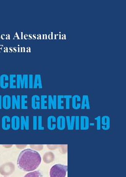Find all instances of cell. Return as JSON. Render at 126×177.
Segmentation results:
<instances>
[{
    "label": "cell",
    "mask_w": 126,
    "mask_h": 177,
    "mask_svg": "<svg viewBox=\"0 0 126 177\" xmlns=\"http://www.w3.org/2000/svg\"><path fill=\"white\" fill-rule=\"evenodd\" d=\"M41 162L40 154L32 149H26L21 152L17 160L19 168L27 172H30L38 168Z\"/></svg>",
    "instance_id": "cell-1"
},
{
    "label": "cell",
    "mask_w": 126,
    "mask_h": 177,
    "mask_svg": "<svg viewBox=\"0 0 126 177\" xmlns=\"http://www.w3.org/2000/svg\"><path fill=\"white\" fill-rule=\"evenodd\" d=\"M67 171V165L57 164L50 169V177H65Z\"/></svg>",
    "instance_id": "cell-2"
},
{
    "label": "cell",
    "mask_w": 126,
    "mask_h": 177,
    "mask_svg": "<svg viewBox=\"0 0 126 177\" xmlns=\"http://www.w3.org/2000/svg\"><path fill=\"white\" fill-rule=\"evenodd\" d=\"M16 79L17 88L27 89L28 88V75L24 74L22 76L21 74H18Z\"/></svg>",
    "instance_id": "cell-3"
},
{
    "label": "cell",
    "mask_w": 126,
    "mask_h": 177,
    "mask_svg": "<svg viewBox=\"0 0 126 177\" xmlns=\"http://www.w3.org/2000/svg\"><path fill=\"white\" fill-rule=\"evenodd\" d=\"M15 170V166L12 162H6L0 167V173L3 176H9Z\"/></svg>",
    "instance_id": "cell-4"
},
{
    "label": "cell",
    "mask_w": 126,
    "mask_h": 177,
    "mask_svg": "<svg viewBox=\"0 0 126 177\" xmlns=\"http://www.w3.org/2000/svg\"><path fill=\"white\" fill-rule=\"evenodd\" d=\"M90 119L87 116H81L80 117V129L87 130L90 128Z\"/></svg>",
    "instance_id": "cell-5"
},
{
    "label": "cell",
    "mask_w": 126,
    "mask_h": 177,
    "mask_svg": "<svg viewBox=\"0 0 126 177\" xmlns=\"http://www.w3.org/2000/svg\"><path fill=\"white\" fill-rule=\"evenodd\" d=\"M48 109L49 110H56L57 109V96L56 95H49L48 96Z\"/></svg>",
    "instance_id": "cell-6"
},
{
    "label": "cell",
    "mask_w": 126,
    "mask_h": 177,
    "mask_svg": "<svg viewBox=\"0 0 126 177\" xmlns=\"http://www.w3.org/2000/svg\"><path fill=\"white\" fill-rule=\"evenodd\" d=\"M111 119L109 116L104 115L101 117V129L107 131L110 129Z\"/></svg>",
    "instance_id": "cell-7"
},
{
    "label": "cell",
    "mask_w": 126,
    "mask_h": 177,
    "mask_svg": "<svg viewBox=\"0 0 126 177\" xmlns=\"http://www.w3.org/2000/svg\"><path fill=\"white\" fill-rule=\"evenodd\" d=\"M81 101L82 99L81 97L78 94H75L74 96H72V108L76 110L80 109L81 107Z\"/></svg>",
    "instance_id": "cell-8"
},
{
    "label": "cell",
    "mask_w": 126,
    "mask_h": 177,
    "mask_svg": "<svg viewBox=\"0 0 126 177\" xmlns=\"http://www.w3.org/2000/svg\"><path fill=\"white\" fill-rule=\"evenodd\" d=\"M57 128L59 130H63L66 127L65 117L60 115L57 118Z\"/></svg>",
    "instance_id": "cell-9"
},
{
    "label": "cell",
    "mask_w": 126,
    "mask_h": 177,
    "mask_svg": "<svg viewBox=\"0 0 126 177\" xmlns=\"http://www.w3.org/2000/svg\"><path fill=\"white\" fill-rule=\"evenodd\" d=\"M11 108L12 109L14 110L15 108L18 110L21 109V96L18 95H12L11 97Z\"/></svg>",
    "instance_id": "cell-10"
},
{
    "label": "cell",
    "mask_w": 126,
    "mask_h": 177,
    "mask_svg": "<svg viewBox=\"0 0 126 177\" xmlns=\"http://www.w3.org/2000/svg\"><path fill=\"white\" fill-rule=\"evenodd\" d=\"M40 98L38 95L35 94L32 96L31 98V106L34 110L40 109Z\"/></svg>",
    "instance_id": "cell-11"
},
{
    "label": "cell",
    "mask_w": 126,
    "mask_h": 177,
    "mask_svg": "<svg viewBox=\"0 0 126 177\" xmlns=\"http://www.w3.org/2000/svg\"><path fill=\"white\" fill-rule=\"evenodd\" d=\"M20 129L21 130L26 129L28 130L29 129V116H21L20 117Z\"/></svg>",
    "instance_id": "cell-12"
},
{
    "label": "cell",
    "mask_w": 126,
    "mask_h": 177,
    "mask_svg": "<svg viewBox=\"0 0 126 177\" xmlns=\"http://www.w3.org/2000/svg\"><path fill=\"white\" fill-rule=\"evenodd\" d=\"M57 118L53 115L48 117L47 128L49 130H54L57 128Z\"/></svg>",
    "instance_id": "cell-13"
},
{
    "label": "cell",
    "mask_w": 126,
    "mask_h": 177,
    "mask_svg": "<svg viewBox=\"0 0 126 177\" xmlns=\"http://www.w3.org/2000/svg\"><path fill=\"white\" fill-rule=\"evenodd\" d=\"M11 119L10 116L5 115L3 116L2 119V128L4 130H8L11 128Z\"/></svg>",
    "instance_id": "cell-14"
},
{
    "label": "cell",
    "mask_w": 126,
    "mask_h": 177,
    "mask_svg": "<svg viewBox=\"0 0 126 177\" xmlns=\"http://www.w3.org/2000/svg\"><path fill=\"white\" fill-rule=\"evenodd\" d=\"M11 128L14 130H18L20 128V118L18 116H12L11 119Z\"/></svg>",
    "instance_id": "cell-15"
},
{
    "label": "cell",
    "mask_w": 126,
    "mask_h": 177,
    "mask_svg": "<svg viewBox=\"0 0 126 177\" xmlns=\"http://www.w3.org/2000/svg\"><path fill=\"white\" fill-rule=\"evenodd\" d=\"M9 76L7 74L0 76V87L2 89L7 88L9 87Z\"/></svg>",
    "instance_id": "cell-16"
},
{
    "label": "cell",
    "mask_w": 126,
    "mask_h": 177,
    "mask_svg": "<svg viewBox=\"0 0 126 177\" xmlns=\"http://www.w3.org/2000/svg\"><path fill=\"white\" fill-rule=\"evenodd\" d=\"M11 107V98L9 95H5L2 97V108L5 110H9Z\"/></svg>",
    "instance_id": "cell-17"
},
{
    "label": "cell",
    "mask_w": 126,
    "mask_h": 177,
    "mask_svg": "<svg viewBox=\"0 0 126 177\" xmlns=\"http://www.w3.org/2000/svg\"><path fill=\"white\" fill-rule=\"evenodd\" d=\"M75 119V116H66L65 117L67 129L69 130H73L74 129Z\"/></svg>",
    "instance_id": "cell-18"
},
{
    "label": "cell",
    "mask_w": 126,
    "mask_h": 177,
    "mask_svg": "<svg viewBox=\"0 0 126 177\" xmlns=\"http://www.w3.org/2000/svg\"><path fill=\"white\" fill-rule=\"evenodd\" d=\"M82 110L85 109L87 110L90 109V100L88 95H83L81 101V107Z\"/></svg>",
    "instance_id": "cell-19"
},
{
    "label": "cell",
    "mask_w": 126,
    "mask_h": 177,
    "mask_svg": "<svg viewBox=\"0 0 126 177\" xmlns=\"http://www.w3.org/2000/svg\"><path fill=\"white\" fill-rule=\"evenodd\" d=\"M39 88L40 89L43 88V83L42 79L40 74H36L35 76L34 79V87L33 88L36 89Z\"/></svg>",
    "instance_id": "cell-20"
},
{
    "label": "cell",
    "mask_w": 126,
    "mask_h": 177,
    "mask_svg": "<svg viewBox=\"0 0 126 177\" xmlns=\"http://www.w3.org/2000/svg\"><path fill=\"white\" fill-rule=\"evenodd\" d=\"M27 95H22L21 96V109L22 110L28 109L27 105Z\"/></svg>",
    "instance_id": "cell-21"
},
{
    "label": "cell",
    "mask_w": 126,
    "mask_h": 177,
    "mask_svg": "<svg viewBox=\"0 0 126 177\" xmlns=\"http://www.w3.org/2000/svg\"><path fill=\"white\" fill-rule=\"evenodd\" d=\"M40 109L42 110L48 109V106L46 104L48 103L47 99L48 98V96L47 95H41L40 96Z\"/></svg>",
    "instance_id": "cell-22"
},
{
    "label": "cell",
    "mask_w": 126,
    "mask_h": 177,
    "mask_svg": "<svg viewBox=\"0 0 126 177\" xmlns=\"http://www.w3.org/2000/svg\"><path fill=\"white\" fill-rule=\"evenodd\" d=\"M16 76L17 75L15 74H11L9 76V87L10 88L15 89L17 88L16 85H14L16 83V80L15 79Z\"/></svg>",
    "instance_id": "cell-23"
},
{
    "label": "cell",
    "mask_w": 126,
    "mask_h": 177,
    "mask_svg": "<svg viewBox=\"0 0 126 177\" xmlns=\"http://www.w3.org/2000/svg\"><path fill=\"white\" fill-rule=\"evenodd\" d=\"M64 95H58L57 96V109L58 110L64 109V106H63L64 103Z\"/></svg>",
    "instance_id": "cell-24"
},
{
    "label": "cell",
    "mask_w": 126,
    "mask_h": 177,
    "mask_svg": "<svg viewBox=\"0 0 126 177\" xmlns=\"http://www.w3.org/2000/svg\"><path fill=\"white\" fill-rule=\"evenodd\" d=\"M42 177L41 173L39 170L33 171L26 174L24 177Z\"/></svg>",
    "instance_id": "cell-25"
},
{
    "label": "cell",
    "mask_w": 126,
    "mask_h": 177,
    "mask_svg": "<svg viewBox=\"0 0 126 177\" xmlns=\"http://www.w3.org/2000/svg\"><path fill=\"white\" fill-rule=\"evenodd\" d=\"M71 95H64V98L65 99V109L66 110L70 109V99H72Z\"/></svg>",
    "instance_id": "cell-26"
},
{
    "label": "cell",
    "mask_w": 126,
    "mask_h": 177,
    "mask_svg": "<svg viewBox=\"0 0 126 177\" xmlns=\"http://www.w3.org/2000/svg\"><path fill=\"white\" fill-rule=\"evenodd\" d=\"M44 127L43 125V117L41 116H38V129L44 130Z\"/></svg>",
    "instance_id": "cell-27"
},
{
    "label": "cell",
    "mask_w": 126,
    "mask_h": 177,
    "mask_svg": "<svg viewBox=\"0 0 126 177\" xmlns=\"http://www.w3.org/2000/svg\"><path fill=\"white\" fill-rule=\"evenodd\" d=\"M34 87V75L33 74L28 75V88L33 89Z\"/></svg>",
    "instance_id": "cell-28"
},
{
    "label": "cell",
    "mask_w": 126,
    "mask_h": 177,
    "mask_svg": "<svg viewBox=\"0 0 126 177\" xmlns=\"http://www.w3.org/2000/svg\"><path fill=\"white\" fill-rule=\"evenodd\" d=\"M94 120L97 121V129L100 130L101 129V117L98 116L94 118Z\"/></svg>",
    "instance_id": "cell-29"
},
{
    "label": "cell",
    "mask_w": 126,
    "mask_h": 177,
    "mask_svg": "<svg viewBox=\"0 0 126 177\" xmlns=\"http://www.w3.org/2000/svg\"><path fill=\"white\" fill-rule=\"evenodd\" d=\"M74 128L75 130H78L80 129V117L79 116H75V124Z\"/></svg>",
    "instance_id": "cell-30"
},
{
    "label": "cell",
    "mask_w": 126,
    "mask_h": 177,
    "mask_svg": "<svg viewBox=\"0 0 126 177\" xmlns=\"http://www.w3.org/2000/svg\"><path fill=\"white\" fill-rule=\"evenodd\" d=\"M33 129L36 130L38 129V117L37 116H34L33 117Z\"/></svg>",
    "instance_id": "cell-31"
},
{
    "label": "cell",
    "mask_w": 126,
    "mask_h": 177,
    "mask_svg": "<svg viewBox=\"0 0 126 177\" xmlns=\"http://www.w3.org/2000/svg\"><path fill=\"white\" fill-rule=\"evenodd\" d=\"M2 108V97L0 95V110Z\"/></svg>",
    "instance_id": "cell-32"
},
{
    "label": "cell",
    "mask_w": 126,
    "mask_h": 177,
    "mask_svg": "<svg viewBox=\"0 0 126 177\" xmlns=\"http://www.w3.org/2000/svg\"><path fill=\"white\" fill-rule=\"evenodd\" d=\"M12 145H5V146H3V147H5L6 148H10V147H12Z\"/></svg>",
    "instance_id": "cell-33"
},
{
    "label": "cell",
    "mask_w": 126,
    "mask_h": 177,
    "mask_svg": "<svg viewBox=\"0 0 126 177\" xmlns=\"http://www.w3.org/2000/svg\"></svg>",
    "instance_id": "cell-34"
}]
</instances>
